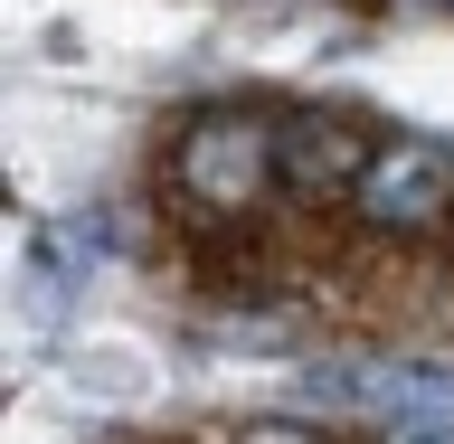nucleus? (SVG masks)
I'll list each match as a JSON object with an SVG mask.
<instances>
[{"instance_id":"1","label":"nucleus","mask_w":454,"mask_h":444,"mask_svg":"<svg viewBox=\"0 0 454 444\" xmlns=\"http://www.w3.org/2000/svg\"><path fill=\"white\" fill-rule=\"evenodd\" d=\"M170 180L199 199V208H218V218H237V208H255V199L284 180V123L255 105H208L180 133V152H170Z\"/></svg>"},{"instance_id":"2","label":"nucleus","mask_w":454,"mask_h":444,"mask_svg":"<svg viewBox=\"0 0 454 444\" xmlns=\"http://www.w3.org/2000/svg\"><path fill=\"white\" fill-rule=\"evenodd\" d=\"M350 208H360L379 237H426V227L454 218V152L435 142H379L350 180Z\"/></svg>"},{"instance_id":"3","label":"nucleus","mask_w":454,"mask_h":444,"mask_svg":"<svg viewBox=\"0 0 454 444\" xmlns=\"http://www.w3.org/2000/svg\"><path fill=\"white\" fill-rule=\"evenodd\" d=\"M360 161H369V142L340 123V113H294L284 123V180L303 199H332V190H350L360 180Z\"/></svg>"},{"instance_id":"4","label":"nucleus","mask_w":454,"mask_h":444,"mask_svg":"<svg viewBox=\"0 0 454 444\" xmlns=\"http://www.w3.org/2000/svg\"><path fill=\"white\" fill-rule=\"evenodd\" d=\"M237 444H322V435H312V425H247Z\"/></svg>"},{"instance_id":"5","label":"nucleus","mask_w":454,"mask_h":444,"mask_svg":"<svg viewBox=\"0 0 454 444\" xmlns=\"http://www.w3.org/2000/svg\"><path fill=\"white\" fill-rule=\"evenodd\" d=\"M388 444H454V425H397Z\"/></svg>"}]
</instances>
